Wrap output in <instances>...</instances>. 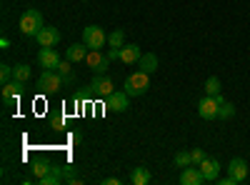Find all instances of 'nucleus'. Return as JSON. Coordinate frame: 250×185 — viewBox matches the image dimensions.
Segmentation results:
<instances>
[{
	"label": "nucleus",
	"instance_id": "obj_1",
	"mask_svg": "<svg viewBox=\"0 0 250 185\" xmlns=\"http://www.w3.org/2000/svg\"><path fill=\"white\" fill-rule=\"evenodd\" d=\"M43 25H45V23H43V13H40L38 8H28L23 15H20V20H18L20 33L28 35V38H35Z\"/></svg>",
	"mask_w": 250,
	"mask_h": 185
},
{
	"label": "nucleus",
	"instance_id": "obj_2",
	"mask_svg": "<svg viewBox=\"0 0 250 185\" xmlns=\"http://www.w3.org/2000/svg\"><path fill=\"white\" fill-rule=\"evenodd\" d=\"M148 88H150V75L143 73V70H135L133 75L125 78V83H123V90L128 93L130 98L145 95V93H148Z\"/></svg>",
	"mask_w": 250,
	"mask_h": 185
},
{
	"label": "nucleus",
	"instance_id": "obj_3",
	"mask_svg": "<svg viewBox=\"0 0 250 185\" xmlns=\"http://www.w3.org/2000/svg\"><path fill=\"white\" fill-rule=\"evenodd\" d=\"M60 88H65V83H62V75L58 70H43L38 78V90L43 95H55Z\"/></svg>",
	"mask_w": 250,
	"mask_h": 185
},
{
	"label": "nucleus",
	"instance_id": "obj_4",
	"mask_svg": "<svg viewBox=\"0 0 250 185\" xmlns=\"http://www.w3.org/2000/svg\"><path fill=\"white\" fill-rule=\"evenodd\" d=\"M83 43H85L90 50H100L108 43V35L100 25H88V28H83Z\"/></svg>",
	"mask_w": 250,
	"mask_h": 185
},
{
	"label": "nucleus",
	"instance_id": "obj_5",
	"mask_svg": "<svg viewBox=\"0 0 250 185\" xmlns=\"http://www.w3.org/2000/svg\"><path fill=\"white\" fill-rule=\"evenodd\" d=\"M218 110H220V103L215 95H203L198 100V115L203 120H215L218 118Z\"/></svg>",
	"mask_w": 250,
	"mask_h": 185
},
{
	"label": "nucleus",
	"instance_id": "obj_6",
	"mask_svg": "<svg viewBox=\"0 0 250 185\" xmlns=\"http://www.w3.org/2000/svg\"><path fill=\"white\" fill-rule=\"evenodd\" d=\"M35 43L40 48H55L60 43V30L55 25H43V28H40V33L35 35Z\"/></svg>",
	"mask_w": 250,
	"mask_h": 185
},
{
	"label": "nucleus",
	"instance_id": "obj_7",
	"mask_svg": "<svg viewBox=\"0 0 250 185\" xmlns=\"http://www.w3.org/2000/svg\"><path fill=\"white\" fill-rule=\"evenodd\" d=\"M105 108L113 110V113H125L130 108V95L125 93V90H115L105 98Z\"/></svg>",
	"mask_w": 250,
	"mask_h": 185
},
{
	"label": "nucleus",
	"instance_id": "obj_8",
	"mask_svg": "<svg viewBox=\"0 0 250 185\" xmlns=\"http://www.w3.org/2000/svg\"><path fill=\"white\" fill-rule=\"evenodd\" d=\"M60 53L55 48H40L38 50V65L43 68V70H55L60 65Z\"/></svg>",
	"mask_w": 250,
	"mask_h": 185
},
{
	"label": "nucleus",
	"instance_id": "obj_9",
	"mask_svg": "<svg viewBox=\"0 0 250 185\" xmlns=\"http://www.w3.org/2000/svg\"><path fill=\"white\" fill-rule=\"evenodd\" d=\"M25 93V83H20V80H10V83L3 85V100L5 105H18V100L23 98Z\"/></svg>",
	"mask_w": 250,
	"mask_h": 185
},
{
	"label": "nucleus",
	"instance_id": "obj_10",
	"mask_svg": "<svg viewBox=\"0 0 250 185\" xmlns=\"http://www.w3.org/2000/svg\"><path fill=\"white\" fill-rule=\"evenodd\" d=\"M248 173H250V163L243 160V158H233L228 163V175H230L235 183H245L248 180Z\"/></svg>",
	"mask_w": 250,
	"mask_h": 185
},
{
	"label": "nucleus",
	"instance_id": "obj_11",
	"mask_svg": "<svg viewBox=\"0 0 250 185\" xmlns=\"http://www.w3.org/2000/svg\"><path fill=\"white\" fill-rule=\"evenodd\" d=\"M85 63H88V68H90L95 75H103V73H108L110 60H108V55H103L100 50H90L88 58H85Z\"/></svg>",
	"mask_w": 250,
	"mask_h": 185
},
{
	"label": "nucleus",
	"instance_id": "obj_12",
	"mask_svg": "<svg viewBox=\"0 0 250 185\" xmlns=\"http://www.w3.org/2000/svg\"><path fill=\"white\" fill-rule=\"evenodd\" d=\"M93 93L98 98H108L110 93H115V85H113V80L108 78V73H103V75H95L93 78V83H90Z\"/></svg>",
	"mask_w": 250,
	"mask_h": 185
},
{
	"label": "nucleus",
	"instance_id": "obj_13",
	"mask_svg": "<svg viewBox=\"0 0 250 185\" xmlns=\"http://www.w3.org/2000/svg\"><path fill=\"white\" fill-rule=\"evenodd\" d=\"M198 168H200V173L205 175V183H215L218 175H220V163H218V158H205Z\"/></svg>",
	"mask_w": 250,
	"mask_h": 185
},
{
	"label": "nucleus",
	"instance_id": "obj_14",
	"mask_svg": "<svg viewBox=\"0 0 250 185\" xmlns=\"http://www.w3.org/2000/svg\"><path fill=\"white\" fill-rule=\"evenodd\" d=\"M200 183H205V175L200 173L198 165L183 168V173H180V185H200Z\"/></svg>",
	"mask_w": 250,
	"mask_h": 185
},
{
	"label": "nucleus",
	"instance_id": "obj_15",
	"mask_svg": "<svg viewBox=\"0 0 250 185\" xmlns=\"http://www.w3.org/2000/svg\"><path fill=\"white\" fill-rule=\"evenodd\" d=\"M140 55H143L140 45H135V43L123 45V48H120V63H125V65H138Z\"/></svg>",
	"mask_w": 250,
	"mask_h": 185
},
{
	"label": "nucleus",
	"instance_id": "obj_16",
	"mask_svg": "<svg viewBox=\"0 0 250 185\" xmlns=\"http://www.w3.org/2000/svg\"><path fill=\"white\" fill-rule=\"evenodd\" d=\"M88 53H90V48L80 40V43H73V45L65 50V60H70V63H80V60L88 58Z\"/></svg>",
	"mask_w": 250,
	"mask_h": 185
},
{
	"label": "nucleus",
	"instance_id": "obj_17",
	"mask_svg": "<svg viewBox=\"0 0 250 185\" xmlns=\"http://www.w3.org/2000/svg\"><path fill=\"white\" fill-rule=\"evenodd\" d=\"M138 70L153 75V73L158 70V55H155V53H143L140 60H138Z\"/></svg>",
	"mask_w": 250,
	"mask_h": 185
},
{
	"label": "nucleus",
	"instance_id": "obj_18",
	"mask_svg": "<svg viewBox=\"0 0 250 185\" xmlns=\"http://www.w3.org/2000/svg\"><path fill=\"white\" fill-rule=\"evenodd\" d=\"M55 70L62 75V83H65V88L75 85V75H73V63H70V60H60V65H58Z\"/></svg>",
	"mask_w": 250,
	"mask_h": 185
},
{
	"label": "nucleus",
	"instance_id": "obj_19",
	"mask_svg": "<svg viewBox=\"0 0 250 185\" xmlns=\"http://www.w3.org/2000/svg\"><path fill=\"white\" fill-rule=\"evenodd\" d=\"M62 180H65V175H62V168H60V165H53L50 173L43 175L38 183H40V185H58V183H62Z\"/></svg>",
	"mask_w": 250,
	"mask_h": 185
},
{
	"label": "nucleus",
	"instance_id": "obj_20",
	"mask_svg": "<svg viewBox=\"0 0 250 185\" xmlns=\"http://www.w3.org/2000/svg\"><path fill=\"white\" fill-rule=\"evenodd\" d=\"M153 180V175H150V170L148 168H133V173H130V183L133 185H148Z\"/></svg>",
	"mask_w": 250,
	"mask_h": 185
},
{
	"label": "nucleus",
	"instance_id": "obj_21",
	"mask_svg": "<svg viewBox=\"0 0 250 185\" xmlns=\"http://www.w3.org/2000/svg\"><path fill=\"white\" fill-rule=\"evenodd\" d=\"M30 78H33V70H30V65H28V63H18V65L13 68V80H20V83H28Z\"/></svg>",
	"mask_w": 250,
	"mask_h": 185
},
{
	"label": "nucleus",
	"instance_id": "obj_22",
	"mask_svg": "<svg viewBox=\"0 0 250 185\" xmlns=\"http://www.w3.org/2000/svg\"><path fill=\"white\" fill-rule=\"evenodd\" d=\"M203 90H205V95H220V93H223V85H220V78L210 75V78L205 80V85H203Z\"/></svg>",
	"mask_w": 250,
	"mask_h": 185
},
{
	"label": "nucleus",
	"instance_id": "obj_23",
	"mask_svg": "<svg viewBox=\"0 0 250 185\" xmlns=\"http://www.w3.org/2000/svg\"><path fill=\"white\" fill-rule=\"evenodd\" d=\"M50 168H53L50 163H45V160H35V163H33V168H30V173H33V178H35V180H40L43 175H48V173H50Z\"/></svg>",
	"mask_w": 250,
	"mask_h": 185
},
{
	"label": "nucleus",
	"instance_id": "obj_24",
	"mask_svg": "<svg viewBox=\"0 0 250 185\" xmlns=\"http://www.w3.org/2000/svg\"><path fill=\"white\" fill-rule=\"evenodd\" d=\"M123 45H125V30L123 28H115L108 35V48H123Z\"/></svg>",
	"mask_w": 250,
	"mask_h": 185
},
{
	"label": "nucleus",
	"instance_id": "obj_25",
	"mask_svg": "<svg viewBox=\"0 0 250 185\" xmlns=\"http://www.w3.org/2000/svg\"><path fill=\"white\" fill-rule=\"evenodd\" d=\"M188 165H193V158H190V150H178L175 153V168H188Z\"/></svg>",
	"mask_w": 250,
	"mask_h": 185
},
{
	"label": "nucleus",
	"instance_id": "obj_26",
	"mask_svg": "<svg viewBox=\"0 0 250 185\" xmlns=\"http://www.w3.org/2000/svg\"><path fill=\"white\" fill-rule=\"evenodd\" d=\"M233 115H235V105H233V103H228V100H225L223 105H220V110H218V118H220V120H230Z\"/></svg>",
	"mask_w": 250,
	"mask_h": 185
},
{
	"label": "nucleus",
	"instance_id": "obj_27",
	"mask_svg": "<svg viewBox=\"0 0 250 185\" xmlns=\"http://www.w3.org/2000/svg\"><path fill=\"white\" fill-rule=\"evenodd\" d=\"M10 80H13V68L10 65H0V83H10Z\"/></svg>",
	"mask_w": 250,
	"mask_h": 185
},
{
	"label": "nucleus",
	"instance_id": "obj_28",
	"mask_svg": "<svg viewBox=\"0 0 250 185\" xmlns=\"http://www.w3.org/2000/svg\"><path fill=\"white\" fill-rule=\"evenodd\" d=\"M190 158H193V165H200V163H203L208 155H205L203 148H193V150H190Z\"/></svg>",
	"mask_w": 250,
	"mask_h": 185
},
{
	"label": "nucleus",
	"instance_id": "obj_29",
	"mask_svg": "<svg viewBox=\"0 0 250 185\" xmlns=\"http://www.w3.org/2000/svg\"><path fill=\"white\" fill-rule=\"evenodd\" d=\"M50 125H53L55 130H62V128H65V118H62V115H53Z\"/></svg>",
	"mask_w": 250,
	"mask_h": 185
},
{
	"label": "nucleus",
	"instance_id": "obj_30",
	"mask_svg": "<svg viewBox=\"0 0 250 185\" xmlns=\"http://www.w3.org/2000/svg\"><path fill=\"white\" fill-rule=\"evenodd\" d=\"M105 55H108V60H120V48H110Z\"/></svg>",
	"mask_w": 250,
	"mask_h": 185
},
{
	"label": "nucleus",
	"instance_id": "obj_31",
	"mask_svg": "<svg viewBox=\"0 0 250 185\" xmlns=\"http://www.w3.org/2000/svg\"><path fill=\"white\" fill-rule=\"evenodd\" d=\"M215 183H220V185H233V183H235V180H233V178H230V175H228V178H218V180H215Z\"/></svg>",
	"mask_w": 250,
	"mask_h": 185
},
{
	"label": "nucleus",
	"instance_id": "obj_32",
	"mask_svg": "<svg viewBox=\"0 0 250 185\" xmlns=\"http://www.w3.org/2000/svg\"><path fill=\"white\" fill-rule=\"evenodd\" d=\"M103 183H105V185H120V180H118V178H105Z\"/></svg>",
	"mask_w": 250,
	"mask_h": 185
},
{
	"label": "nucleus",
	"instance_id": "obj_33",
	"mask_svg": "<svg viewBox=\"0 0 250 185\" xmlns=\"http://www.w3.org/2000/svg\"><path fill=\"white\" fill-rule=\"evenodd\" d=\"M0 48L8 50V48H10V40H8V38H3V40H0Z\"/></svg>",
	"mask_w": 250,
	"mask_h": 185
}]
</instances>
